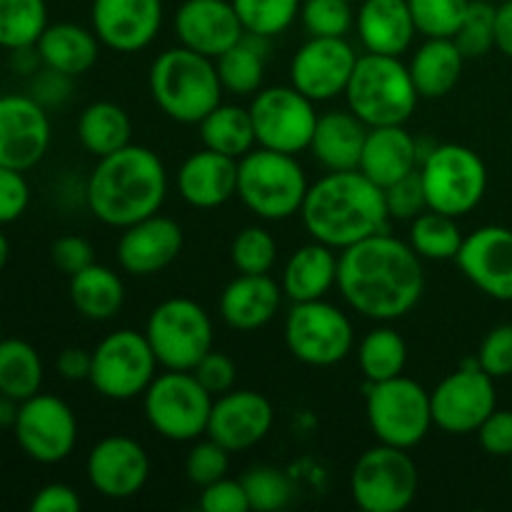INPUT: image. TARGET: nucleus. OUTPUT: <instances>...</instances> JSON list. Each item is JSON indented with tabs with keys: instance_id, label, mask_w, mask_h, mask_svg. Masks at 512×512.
Returning <instances> with one entry per match:
<instances>
[{
	"instance_id": "nucleus-1",
	"label": "nucleus",
	"mask_w": 512,
	"mask_h": 512,
	"mask_svg": "<svg viewBox=\"0 0 512 512\" xmlns=\"http://www.w3.org/2000/svg\"><path fill=\"white\" fill-rule=\"evenodd\" d=\"M338 288L350 308L365 318L398 320L423 295V263L413 245L383 230L343 250L338 258Z\"/></svg>"
},
{
	"instance_id": "nucleus-2",
	"label": "nucleus",
	"mask_w": 512,
	"mask_h": 512,
	"mask_svg": "<svg viewBox=\"0 0 512 512\" xmlns=\"http://www.w3.org/2000/svg\"><path fill=\"white\" fill-rule=\"evenodd\" d=\"M300 215L313 240L333 250H345L383 233L390 218L385 190L360 170L328 173L310 185Z\"/></svg>"
},
{
	"instance_id": "nucleus-3",
	"label": "nucleus",
	"mask_w": 512,
	"mask_h": 512,
	"mask_svg": "<svg viewBox=\"0 0 512 512\" xmlns=\"http://www.w3.org/2000/svg\"><path fill=\"white\" fill-rule=\"evenodd\" d=\"M165 193L168 175L163 160L143 145H125L98 158L85 188L90 213L100 223L123 230L158 213Z\"/></svg>"
},
{
	"instance_id": "nucleus-4",
	"label": "nucleus",
	"mask_w": 512,
	"mask_h": 512,
	"mask_svg": "<svg viewBox=\"0 0 512 512\" xmlns=\"http://www.w3.org/2000/svg\"><path fill=\"white\" fill-rule=\"evenodd\" d=\"M150 93L168 118L193 125L218 108L223 83L213 58L180 45L155 58L150 68Z\"/></svg>"
},
{
	"instance_id": "nucleus-5",
	"label": "nucleus",
	"mask_w": 512,
	"mask_h": 512,
	"mask_svg": "<svg viewBox=\"0 0 512 512\" xmlns=\"http://www.w3.org/2000/svg\"><path fill=\"white\" fill-rule=\"evenodd\" d=\"M348 108L368 128L403 125L418 105V90L410 78L408 65L395 55L368 53L355 63L350 83L345 88Z\"/></svg>"
},
{
	"instance_id": "nucleus-6",
	"label": "nucleus",
	"mask_w": 512,
	"mask_h": 512,
	"mask_svg": "<svg viewBox=\"0 0 512 512\" xmlns=\"http://www.w3.org/2000/svg\"><path fill=\"white\" fill-rule=\"evenodd\" d=\"M308 188L295 155L258 148L238 160V195L258 218H293L303 208Z\"/></svg>"
},
{
	"instance_id": "nucleus-7",
	"label": "nucleus",
	"mask_w": 512,
	"mask_h": 512,
	"mask_svg": "<svg viewBox=\"0 0 512 512\" xmlns=\"http://www.w3.org/2000/svg\"><path fill=\"white\" fill-rule=\"evenodd\" d=\"M425 200L430 210L453 215H468L483 200L488 188V170L475 150L458 143L435 145L420 165Z\"/></svg>"
},
{
	"instance_id": "nucleus-8",
	"label": "nucleus",
	"mask_w": 512,
	"mask_h": 512,
	"mask_svg": "<svg viewBox=\"0 0 512 512\" xmlns=\"http://www.w3.org/2000/svg\"><path fill=\"white\" fill-rule=\"evenodd\" d=\"M213 395L190 370H168L145 390V418L165 440L188 443L208 430Z\"/></svg>"
},
{
	"instance_id": "nucleus-9",
	"label": "nucleus",
	"mask_w": 512,
	"mask_h": 512,
	"mask_svg": "<svg viewBox=\"0 0 512 512\" xmlns=\"http://www.w3.org/2000/svg\"><path fill=\"white\" fill-rule=\"evenodd\" d=\"M145 338L163 368L195 370V365L213 350V323L198 303L173 298L150 313Z\"/></svg>"
},
{
	"instance_id": "nucleus-10",
	"label": "nucleus",
	"mask_w": 512,
	"mask_h": 512,
	"mask_svg": "<svg viewBox=\"0 0 512 512\" xmlns=\"http://www.w3.org/2000/svg\"><path fill=\"white\" fill-rule=\"evenodd\" d=\"M368 423L380 443L403 450L415 448L423 443L433 425L430 393L403 375L383 383H370Z\"/></svg>"
},
{
	"instance_id": "nucleus-11",
	"label": "nucleus",
	"mask_w": 512,
	"mask_h": 512,
	"mask_svg": "<svg viewBox=\"0 0 512 512\" xmlns=\"http://www.w3.org/2000/svg\"><path fill=\"white\" fill-rule=\"evenodd\" d=\"M350 493L365 512H403L418 495V468L403 448L380 443L355 463Z\"/></svg>"
},
{
	"instance_id": "nucleus-12",
	"label": "nucleus",
	"mask_w": 512,
	"mask_h": 512,
	"mask_svg": "<svg viewBox=\"0 0 512 512\" xmlns=\"http://www.w3.org/2000/svg\"><path fill=\"white\" fill-rule=\"evenodd\" d=\"M353 325L335 305L320 300L295 303L285 318V343L305 365L328 368L348 358L353 350Z\"/></svg>"
},
{
	"instance_id": "nucleus-13",
	"label": "nucleus",
	"mask_w": 512,
	"mask_h": 512,
	"mask_svg": "<svg viewBox=\"0 0 512 512\" xmlns=\"http://www.w3.org/2000/svg\"><path fill=\"white\" fill-rule=\"evenodd\" d=\"M155 358L148 338L135 330L110 333L93 350L90 383L103 398L130 400L148 390L155 380Z\"/></svg>"
},
{
	"instance_id": "nucleus-14",
	"label": "nucleus",
	"mask_w": 512,
	"mask_h": 512,
	"mask_svg": "<svg viewBox=\"0 0 512 512\" xmlns=\"http://www.w3.org/2000/svg\"><path fill=\"white\" fill-rule=\"evenodd\" d=\"M248 110L260 148L288 155L310 148L318 113L313 108V100L298 88L278 85V88L260 90Z\"/></svg>"
},
{
	"instance_id": "nucleus-15",
	"label": "nucleus",
	"mask_w": 512,
	"mask_h": 512,
	"mask_svg": "<svg viewBox=\"0 0 512 512\" xmlns=\"http://www.w3.org/2000/svg\"><path fill=\"white\" fill-rule=\"evenodd\" d=\"M430 408H433V425H438L445 433H478L485 418L498 408L495 378L485 373L475 360V365L448 375L430 393Z\"/></svg>"
},
{
	"instance_id": "nucleus-16",
	"label": "nucleus",
	"mask_w": 512,
	"mask_h": 512,
	"mask_svg": "<svg viewBox=\"0 0 512 512\" xmlns=\"http://www.w3.org/2000/svg\"><path fill=\"white\" fill-rule=\"evenodd\" d=\"M13 428L23 453L43 465L68 458L78 440V423H75L73 410L55 395L38 393L23 400Z\"/></svg>"
},
{
	"instance_id": "nucleus-17",
	"label": "nucleus",
	"mask_w": 512,
	"mask_h": 512,
	"mask_svg": "<svg viewBox=\"0 0 512 512\" xmlns=\"http://www.w3.org/2000/svg\"><path fill=\"white\" fill-rule=\"evenodd\" d=\"M355 63L358 55L345 38H310L290 63V80L313 103H323L345 93Z\"/></svg>"
},
{
	"instance_id": "nucleus-18",
	"label": "nucleus",
	"mask_w": 512,
	"mask_h": 512,
	"mask_svg": "<svg viewBox=\"0 0 512 512\" xmlns=\"http://www.w3.org/2000/svg\"><path fill=\"white\" fill-rule=\"evenodd\" d=\"M50 145V120L33 95L0 98V165L30 170Z\"/></svg>"
},
{
	"instance_id": "nucleus-19",
	"label": "nucleus",
	"mask_w": 512,
	"mask_h": 512,
	"mask_svg": "<svg viewBox=\"0 0 512 512\" xmlns=\"http://www.w3.org/2000/svg\"><path fill=\"white\" fill-rule=\"evenodd\" d=\"M458 265L465 278L488 298L512 300V230L485 225L463 240Z\"/></svg>"
},
{
	"instance_id": "nucleus-20",
	"label": "nucleus",
	"mask_w": 512,
	"mask_h": 512,
	"mask_svg": "<svg viewBox=\"0 0 512 512\" xmlns=\"http://www.w3.org/2000/svg\"><path fill=\"white\" fill-rule=\"evenodd\" d=\"M148 475V453L138 440L125 435H110L100 440L88 455V480L103 498H133L148 483Z\"/></svg>"
},
{
	"instance_id": "nucleus-21",
	"label": "nucleus",
	"mask_w": 512,
	"mask_h": 512,
	"mask_svg": "<svg viewBox=\"0 0 512 512\" xmlns=\"http://www.w3.org/2000/svg\"><path fill=\"white\" fill-rule=\"evenodd\" d=\"M273 428V405L253 390H230L218 395L208 420V438L228 453L248 450L265 440Z\"/></svg>"
},
{
	"instance_id": "nucleus-22",
	"label": "nucleus",
	"mask_w": 512,
	"mask_h": 512,
	"mask_svg": "<svg viewBox=\"0 0 512 512\" xmlns=\"http://www.w3.org/2000/svg\"><path fill=\"white\" fill-rule=\"evenodd\" d=\"M163 23V0H93V33L118 53L150 45Z\"/></svg>"
},
{
	"instance_id": "nucleus-23",
	"label": "nucleus",
	"mask_w": 512,
	"mask_h": 512,
	"mask_svg": "<svg viewBox=\"0 0 512 512\" xmlns=\"http://www.w3.org/2000/svg\"><path fill=\"white\" fill-rule=\"evenodd\" d=\"M180 45L208 58H218L245 35L243 23L228 0H185L175 13Z\"/></svg>"
},
{
	"instance_id": "nucleus-24",
	"label": "nucleus",
	"mask_w": 512,
	"mask_h": 512,
	"mask_svg": "<svg viewBox=\"0 0 512 512\" xmlns=\"http://www.w3.org/2000/svg\"><path fill=\"white\" fill-rule=\"evenodd\" d=\"M183 250V230L165 215H150L128 225L120 235L118 263L130 275H155L168 268Z\"/></svg>"
},
{
	"instance_id": "nucleus-25",
	"label": "nucleus",
	"mask_w": 512,
	"mask_h": 512,
	"mask_svg": "<svg viewBox=\"0 0 512 512\" xmlns=\"http://www.w3.org/2000/svg\"><path fill=\"white\" fill-rule=\"evenodd\" d=\"M178 190L193 208H218L238 193V160L208 148L200 150L180 168Z\"/></svg>"
},
{
	"instance_id": "nucleus-26",
	"label": "nucleus",
	"mask_w": 512,
	"mask_h": 512,
	"mask_svg": "<svg viewBox=\"0 0 512 512\" xmlns=\"http://www.w3.org/2000/svg\"><path fill=\"white\" fill-rule=\"evenodd\" d=\"M418 160V140L403 125H380V128L368 130L358 170L385 190L405 175L415 173Z\"/></svg>"
},
{
	"instance_id": "nucleus-27",
	"label": "nucleus",
	"mask_w": 512,
	"mask_h": 512,
	"mask_svg": "<svg viewBox=\"0 0 512 512\" xmlns=\"http://www.w3.org/2000/svg\"><path fill=\"white\" fill-rule=\"evenodd\" d=\"M365 138H368V125L353 110H330L318 118L310 150L330 173L358 170Z\"/></svg>"
},
{
	"instance_id": "nucleus-28",
	"label": "nucleus",
	"mask_w": 512,
	"mask_h": 512,
	"mask_svg": "<svg viewBox=\"0 0 512 512\" xmlns=\"http://www.w3.org/2000/svg\"><path fill=\"white\" fill-rule=\"evenodd\" d=\"M415 20L408 0H363L358 13V35L368 53L395 55L410 48Z\"/></svg>"
},
{
	"instance_id": "nucleus-29",
	"label": "nucleus",
	"mask_w": 512,
	"mask_h": 512,
	"mask_svg": "<svg viewBox=\"0 0 512 512\" xmlns=\"http://www.w3.org/2000/svg\"><path fill=\"white\" fill-rule=\"evenodd\" d=\"M280 293L273 278L240 273L220 295V315L235 330H258L275 318L280 308Z\"/></svg>"
},
{
	"instance_id": "nucleus-30",
	"label": "nucleus",
	"mask_w": 512,
	"mask_h": 512,
	"mask_svg": "<svg viewBox=\"0 0 512 512\" xmlns=\"http://www.w3.org/2000/svg\"><path fill=\"white\" fill-rule=\"evenodd\" d=\"M465 55L453 38H428L410 60L408 70L420 98H445L463 75Z\"/></svg>"
},
{
	"instance_id": "nucleus-31",
	"label": "nucleus",
	"mask_w": 512,
	"mask_h": 512,
	"mask_svg": "<svg viewBox=\"0 0 512 512\" xmlns=\"http://www.w3.org/2000/svg\"><path fill=\"white\" fill-rule=\"evenodd\" d=\"M335 283H338V258L330 245L318 243V240L303 245L285 265L283 293L293 303L325 298Z\"/></svg>"
},
{
	"instance_id": "nucleus-32",
	"label": "nucleus",
	"mask_w": 512,
	"mask_h": 512,
	"mask_svg": "<svg viewBox=\"0 0 512 512\" xmlns=\"http://www.w3.org/2000/svg\"><path fill=\"white\" fill-rule=\"evenodd\" d=\"M35 45L45 68H53L70 78L88 73L98 60V35L75 23L48 25Z\"/></svg>"
},
{
	"instance_id": "nucleus-33",
	"label": "nucleus",
	"mask_w": 512,
	"mask_h": 512,
	"mask_svg": "<svg viewBox=\"0 0 512 512\" xmlns=\"http://www.w3.org/2000/svg\"><path fill=\"white\" fill-rule=\"evenodd\" d=\"M70 300L88 320H110L123 308V280L105 265L93 263L70 275Z\"/></svg>"
},
{
	"instance_id": "nucleus-34",
	"label": "nucleus",
	"mask_w": 512,
	"mask_h": 512,
	"mask_svg": "<svg viewBox=\"0 0 512 512\" xmlns=\"http://www.w3.org/2000/svg\"><path fill=\"white\" fill-rule=\"evenodd\" d=\"M130 133H133V125H130L128 113L108 100L88 105L80 113L78 138L83 148L95 158H105V155L130 145Z\"/></svg>"
},
{
	"instance_id": "nucleus-35",
	"label": "nucleus",
	"mask_w": 512,
	"mask_h": 512,
	"mask_svg": "<svg viewBox=\"0 0 512 512\" xmlns=\"http://www.w3.org/2000/svg\"><path fill=\"white\" fill-rule=\"evenodd\" d=\"M200 138H203V145L208 150H215V153H223L235 160L248 155L253 145L258 143L250 110L223 103L200 120Z\"/></svg>"
},
{
	"instance_id": "nucleus-36",
	"label": "nucleus",
	"mask_w": 512,
	"mask_h": 512,
	"mask_svg": "<svg viewBox=\"0 0 512 512\" xmlns=\"http://www.w3.org/2000/svg\"><path fill=\"white\" fill-rule=\"evenodd\" d=\"M265 43L268 38L263 35L245 33L233 48L215 58L223 90H230L235 95L258 93L265 75Z\"/></svg>"
},
{
	"instance_id": "nucleus-37",
	"label": "nucleus",
	"mask_w": 512,
	"mask_h": 512,
	"mask_svg": "<svg viewBox=\"0 0 512 512\" xmlns=\"http://www.w3.org/2000/svg\"><path fill=\"white\" fill-rule=\"evenodd\" d=\"M43 385V363L38 350L25 340H0V393L23 400L40 393Z\"/></svg>"
},
{
	"instance_id": "nucleus-38",
	"label": "nucleus",
	"mask_w": 512,
	"mask_h": 512,
	"mask_svg": "<svg viewBox=\"0 0 512 512\" xmlns=\"http://www.w3.org/2000/svg\"><path fill=\"white\" fill-rule=\"evenodd\" d=\"M360 370L368 383H383V380L403 375L408 363V345L393 328H375L363 338L358 348Z\"/></svg>"
},
{
	"instance_id": "nucleus-39",
	"label": "nucleus",
	"mask_w": 512,
	"mask_h": 512,
	"mask_svg": "<svg viewBox=\"0 0 512 512\" xmlns=\"http://www.w3.org/2000/svg\"><path fill=\"white\" fill-rule=\"evenodd\" d=\"M463 233L453 215L430 210L413 218L410 225V245L420 258L428 260H455L463 248Z\"/></svg>"
},
{
	"instance_id": "nucleus-40",
	"label": "nucleus",
	"mask_w": 512,
	"mask_h": 512,
	"mask_svg": "<svg viewBox=\"0 0 512 512\" xmlns=\"http://www.w3.org/2000/svg\"><path fill=\"white\" fill-rule=\"evenodd\" d=\"M48 28L45 0H0V48H30Z\"/></svg>"
},
{
	"instance_id": "nucleus-41",
	"label": "nucleus",
	"mask_w": 512,
	"mask_h": 512,
	"mask_svg": "<svg viewBox=\"0 0 512 512\" xmlns=\"http://www.w3.org/2000/svg\"><path fill=\"white\" fill-rule=\"evenodd\" d=\"M243 23L245 33L273 35L285 33L300 13V0H230Z\"/></svg>"
},
{
	"instance_id": "nucleus-42",
	"label": "nucleus",
	"mask_w": 512,
	"mask_h": 512,
	"mask_svg": "<svg viewBox=\"0 0 512 512\" xmlns=\"http://www.w3.org/2000/svg\"><path fill=\"white\" fill-rule=\"evenodd\" d=\"M495 8L493 0H470L463 25L453 38L465 60L483 58L495 48Z\"/></svg>"
},
{
	"instance_id": "nucleus-43",
	"label": "nucleus",
	"mask_w": 512,
	"mask_h": 512,
	"mask_svg": "<svg viewBox=\"0 0 512 512\" xmlns=\"http://www.w3.org/2000/svg\"><path fill=\"white\" fill-rule=\"evenodd\" d=\"M415 28L425 38H455L470 0H408Z\"/></svg>"
},
{
	"instance_id": "nucleus-44",
	"label": "nucleus",
	"mask_w": 512,
	"mask_h": 512,
	"mask_svg": "<svg viewBox=\"0 0 512 512\" xmlns=\"http://www.w3.org/2000/svg\"><path fill=\"white\" fill-rule=\"evenodd\" d=\"M230 258L243 275H265L270 273L275 258H278V243L265 228L250 225V228L240 230L238 238L233 240Z\"/></svg>"
},
{
	"instance_id": "nucleus-45",
	"label": "nucleus",
	"mask_w": 512,
	"mask_h": 512,
	"mask_svg": "<svg viewBox=\"0 0 512 512\" xmlns=\"http://www.w3.org/2000/svg\"><path fill=\"white\" fill-rule=\"evenodd\" d=\"M300 18L310 38H345L353 25L350 0H305Z\"/></svg>"
},
{
	"instance_id": "nucleus-46",
	"label": "nucleus",
	"mask_w": 512,
	"mask_h": 512,
	"mask_svg": "<svg viewBox=\"0 0 512 512\" xmlns=\"http://www.w3.org/2000/svg\"><path fill=\"white\" fill-rule=\"evenodd\" d=\"M243 488L248 493L250 510L258 512L280 510L293 498L290 480L278 468H270V465H260V468L250 470L243 478Z\"/></svg>"
},
{
	"instance_id": "nucleus-47",
	"label": "nucleus",
	"mask_w": 512,
	"mask_h": 512,
	"mask_svg": "<svg viewBox=\"0 0 512 512\" xmlns=\"http://www.w3.org/2000/svg\"><path fill=\"white\" fill-rule=\"evenodd\" d=\"M228 465V450H225L223 445L215 443V440H205V443H198L188 453L185 473H188L190 483L205 488V485L225 478V475H228Z\"/></svg>"
},
{
	"instance_id": "nucleus-48",
	"label": "nucleus",
	"mask_w": 512,
	"mask_h": 512,
	"mask_svg": "<svg viewBox=\"0 0 512 512\" xmlns=\"http://www.w3.org/2000/svg\"><path fill=\"white\" fill-rule=\"evenodd\" d=\"M385 205H388L390 218L398 220H413L428 208V200H425L423 180H420V170L405 175L398 183L388 185L385 188Z\"/></svg>"
},
{
	"instance_id": "nucleus-49",
	"label": "nucleus",
	"mask_w": 512,
	"mask_h": 512,
	"mask_svg": "<svg viewBox=\"0 0 512 512\" xmlns=\"http://www.w3.org/2000/svg\"><path fill=\"white\" fill-rule=\"evenodd\" d=\"M480 368L488 375L498 378H510L512 375V325H498L485 335L478 353Z\"/></svg>"
},
{
	"instance_id": "nucleus-50",
	"label": "nucleus",
	"mask_w": 512,
	"mask_h": 512,
	"mask_svg": "<svg viewBox=\"0 0 512 512\" xmlns=\"http://www.w3.org/2000/svg\"><path fill=\"white\" fill-rule=\"evenodd\" d=\"M190 373L198 378V383L203 385L210 395L230 393L235 385V378H238V370H235L233 360L225 353H218V350H210Z\"/></svg>"
},
{
	"instance_id": "nucleus-51",
	"label": "nucleus",
	"mask_w": 512,
	"mask_h": 512,
	"mask_svg": "<svg viewBox=\"0 0 512 512\" xmlns=\"http://www.w3.org/2000/svg\"><path fill=\"white\" fill-rule=\"evenodd\" d=\"M28 203L30 188L23 178V170L0 165V225L18 220Z\"/></svg>"
},
{
	"instance_id": "nucleus-52",
	"label": "nucleus",
	"mask_w": 512,
	"mask_h": 512,
	"mask_svg": "<svg viewBox=\"0 0 512 512\" xmlns=\"http://www.w3.org/2000/svg\"><path fill=\"white\" fill-rule=\"evenodd\" d=\"M200 508L205 512H248L250 500L243 488V480L220 478L215 483L205 485L203 495H200Z\"/></svg>"
},
{
	"instance_id": "nucleus-53",
	"label": "nucleus",
	"mask_w": 512,
	"mask_h": 512,
	"mask_svg": "<svg viewBox=\"0 0 512 512\" xmlns=\"http://www.w3.org/2000/svg\"><path fill=\"white\" fill-rule=\"evenodd\" d=\"M480 445L493 458H510L512 455V410H498L485 418L478 428Z\"/></svg>"
},
{
	"instance_id": "nucleus-54",
	"label": "nucleus",
	"mask_w": 512,
	"mask_h": 512,
	"mask_svg": "<svg viewBox=\"0 0 512 512\" xmlns=\"http://www.w3.org/2000/svg\"><path fill=\"white\" fill-rule=\"evenodd\" d=\"M50 255H53L55 268L63 270V273L75 275L80 270H85L88 265L95 263L93 258V245L88 243L80 235H65V238H58L50 248Z\"/></svg>"
},
{
	"instance_id": "nucleus-55",
	"label": "nucleus",
	"mask_w": 512,
	"mask_h": 512,
	"mask_svg": "<svg viewBox=\"0 0 512 512\" xmlns=\"http://www.w3.org/2000/svg\"><path fill=\"white\" fill-rule=\"evenodd\" d=\"M80 498L73 488L68 485H45L43 490H38L30 503V510L33 512H78L80 510Z\"/></svg>"
},
{
	"instance_id": "nucleus-56",
	"label": "nucleus",
	"mask_w": 512,
	"mask_h": 512,
	"mask_svg": "<svg viewBox=\"0 0 512 512\" xmlns=\"http://www.w3.org/2000/svg\"><path fill=\"white\" fill-rule=\"evenodd\" d=\"M70 75L65 73H58V70L53 68H45L43 73L35 78L33 83V98L38 100L40 105H55V103H63L65 98H68V90H70Z\"/></svg>"
},
{
	"instance_id": "nucleus-57",
	"label": "nucleus",
	"mask_w": 512,
	"mask_h": 512,
	"mask_svg": "<svg viewBox=\"0 0 512 512\" xmlns=\"http://www.w3.org/2000/svg\"><path fill=\"white\" fill-rule=\"evenodd\" d=\"M55 365L65 380H88L90 368H93V353L83 348H65Z\"/></svg>"
},
{
	"instance_id": "nucleus-58",
	"label": "nucleus",
	"mask_w": 512,
	"mask_h": 512,
	"mask_svg": "<svg viewBox=\"0 0 512 512\" xmlns=\"http://www.w3.org/2000/svg\"><path fill=\"white\" fill-rule=\"evenodd\" d=\"M495 48L512 58V0H503L495 8Z\"/></svg>"
},
{
	"instance_id": "nucleus-59",
	"label": "nucleus",
	"mask_w": 512,
	"mask_h": 512,
	"mask_svg": "<svg viewBox=\"0 0 512 512\" xmlns=\"http://www.w3.org/2000/svg\"><path fill=\"white\" fill-rule=\"evenodd\" d=\"M18 410H20L18 400H13V398H8V395L0 393V428L15 425V420H18Z\"/></svg>"
},
{
	"instance_id": "nucleus-60",
	"label": "nucleus",
	"mask_w": 512,
	"mask_h": 512,
	"mask_svg": "<svg viewBox=\"0 0 512 512\" xmlns=\"http://www.w3.org/2000/svg\"><path fill=\"white\" fill-rule=\"evenodd\" d=\"M8 258H10V243H8V238H5L3 230H0V270L8 265Z\"/></svg>"
},
{
	"instance_id": "nucleus-61",
	"label": "nucleus",
	"mask_w": 512,
	"mask_h": 512,
	"mask_svg": "<svg viewBox=\"0 0 512 512\" xmlns=\"http://www.w3.org/2000/svg\"><path fill=\"white\" fill-rule=\"evenodd\" d=\"M350 3H363V0H350Z\"/></svg>"
},
{
	"instance_id": "nucleus-62",
	"label": "nucleus",
	"mask_w": 512,
	"mask_h": 512,
	"mask_svg": "<svg viewBox=\"0 0 512 512\" xmlns=\"http://www.w3.org/2000/svg\"><path fill=\"white\" fill-rule=\"evenodd\" d=\"M510 473H512V455H510Z\"/></svg>"
},
{
	"instance_id": "nucleus-63",
	"label": "nucleus",
	"mask_w": 512,
	"mask_h": 512,
	"mask_svg": "<svg viewBox=\"0 0 512 512\" xmlns=\"http://www.w3.org/2000/svg\"><path fill=\"white\" fill-rule=\"evenodd\" d=\"M0 340H3V328H0Z\"/></svg>"
},
{
	"instance_id": "nucleus-64",
	"label": "nucleus",
	"mask_w": 512,
	"mask_h": 512,
	"mask_svg": "<svg viewBox=\"0 0 512 512\" xmlns=\"http://www.w3.org/2000/svg\"><path fill=\"white\" fill-rule=\"evenodd\" d=\"M493 3H503V0H493Z\"/></svg>"
}]
</instances>
